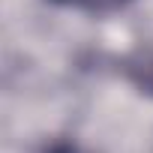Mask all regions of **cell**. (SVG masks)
Listing matches in <instances>:
<instances>
[{
    "label": "cell",
    "instance_id": "obj_1",
    "mask_svg": "<svg viewBox=\"0 0 153 153\" xmlns=\"http://www.w3.org/2000/svg\"><path fill=\"white\" fill-rule=\"evenodd\" d=\"M51 3H60V6H87V9H96V6H105V3H120V0H51Z\"/></svg>",
    "mask_w": 153,
    "mask_h": 153
},
{
    "label": "cell",
    "instance_id": "obj_2",
    "mask_svg": "<svg viewBox=\"0 0 153 153\" xmlns=\"http://www.w3.org/2000/svg\"><path fill=\"white\" fill-rule=\"evenodd\" d=\"M45 153H90V150H84L81 144H72V141H57V144L48 147Z\"/></svg>",
    "mask_w": 153,
    "mask_h": 153
},
{
    "label": "cell",
    "instance_id": "obj_3",
    "mask_svg": "<svg viewBox=\"0 0 153 153\" xmlns=\"http://www.w3.org/2000/svg\"><path fill=\"white\" fill-rule=\"evenodd\" d=\"M141 84H144L147 90H153V63H147V69H144V78H141Z\"/></svg>",
    "mask_w": 153,
    "mask_h": 153
}]
</instances>
